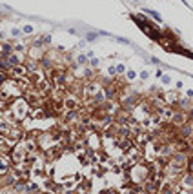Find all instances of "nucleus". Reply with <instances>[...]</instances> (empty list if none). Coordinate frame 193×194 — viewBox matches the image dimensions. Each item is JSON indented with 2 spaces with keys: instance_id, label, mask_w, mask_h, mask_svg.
I'll return each instance as SVG.
<instances>
[{
  "instance_id": "obj_8",
  "label": "nucleus",
  "mask_w": 193,
  "mask_h": 194,
  "mask_svg": "<svg viewBox=\"0 0 193 194\" xmlns=\"http://www.w3.org/2000/svg\"><path fill=\"white\" fill-rule=\"evenodd\" d=\"M179 181H180V185H182L184 190H191L193 189V172H189L186 169V172H182V176H180Z\"/></svg>"
},
{
  "instance_id": "obj_18",
  "label": "nucleus",
  "mask_w": 193,
  "mask_h": 194,
  "mask_svg": "<svg viewBox=\"0 0 193 194\" xmlns=\"http://www.w3.org/2000/svg\"><path fill=\"white\" fill-rule=\"evenodd\" d=\"M127 78L133 80V78H135V73H133V71H127Z\"/></svg>"
},
{
  "instance_id": "obj_9",
  "label": "nucleus",
  "mask_w": 193,
  "mask_h": 194,
  "mask_svg": "<svg viewBox=\"0 0 193 194\" xmlns=\"http://www.w3.org/2000/svg\"><path fill=\"white\" fill-rule=\"evenodd\" d=\"M177 131H179V138L191 140V138H193V123H191V122H188V123H184V125L177 127Z\"/></svg>"
},
{
  "instance_id": "obj_19",
  "label": "nucleus",
  "mask_w": 193,
  "mask_h": 194,
  "mask_svg": "<svg viewBox=\"0 0 193 194\" xmlns=\"http://www.w3.org/2000/svg\"><path fill=\"white\" fill-rule=\"evenodd\" d=\"M117 73H124V66H120V63H119V66H117Z\"/></svg>"
},
{
  "instance_id": "obj_5",
  "label": "nucleus",
  "mask_w": 193,
  "mask_h": 194,
  "mask_svg": "<svg viewBox=\"0 0 193 194\" xmlns=\"http://www.w3.org/2000/svg\"><path fill=\"white\" fill-rule=\"evenodd\" d=\"M189 156L191 154H188V153H175V156L171 158V163H173L177 169H180V170H186L188 169Z\"/></svg>"
},
{
  "instance_id": "obj_1",
  "label": "nucleus",
  "mask_w": 193,
  "mask_h": 194,
  "mask_svg": "<svg viewBox=\"0 0 193 194\" xmlns=\"http://www.w3.org/2000/svg\"><path fill=\"white\" fill-rule=\"evenodd\" d=\"M7 109L11 111V114L15 116V120L17 122H24L26 118H29V114H31V105H29V102L26 100V98H15L13 102H9V105H7Z\"/></svg>"
},
{
  "instance_id": "obj_15",
  "label": "nucleus",
  "mask_w": 193,
  "mask_h": 194,
  "mask_svg": "<svg viewBox=\"0 0 193 194\" xmlns=\"http://www.w3.org/2000/svg\"><path fill=\"white\" fill-rule=\"evenodd\" d=\"M7 74H9V73H6V71H0V85H2V83H4V82L9 78Z\"/></svg>"
},
{
  "instance_id": "obj_23",
  "label": "nucleus",
  "mask_w": 193,
  "mask_h": 194,
  "mask_svg": "<svg viewBox=\"0 0 193 194\" xmlns=\"http://www.w3.org/2000/svg\"><path fill=\"white\" fill-rule=\"evenodd\" d=\"M0 46H2V42H0Z\"/></svg>"
},
{
  "instance_id": "obj_4",
  "label": "nucleus",
  "mask_w": 193,
  "mask_h": 194,
  "mask_svg": "<svg viewBox=\"0 0 193 194\" xmlns=\"http://www.w3.org/2000/svg\"><path fill=\"white\" fill-rule=\"evenodd\" d=\"M64 109H71V111H78L82 107V102L78 98V94H71V93H66L64 96Z\"/></svg>"
},
{
  "instance_id": "obj_2",
  "label": "nucleus",
  "mask_w": 193,
  "mask_h": 194,
  "mask_svg": "<svg viewBox=\"0 0 193 194\" xmlns=\"http://www.w3.org/2000/svg\"><path fill=\"white\" fill-rule=\"evenodd\" d=\"M9 158H11L13 165H20L27 160V150L22 147V143H17L11 150H9Z\"/></svg>"
},
{
  "instance_id": "obj_14",
  "label": "nucleus",
  "mask_w": 193,
  "mask_h": 194,
  "mask_svg": "<svg viewBox=\"0 0 193 194\" xmlns=\"http://www.w3.org/2000/svg\"><path fill=\"white\" fill-rule=\"evenodd\" d=\"M177 109H180V111H189V109H191V100H189V98H179Z\"/></svg>"
},
{
  "instance_id": "obj_17",
  "label": "nucleus",
  "mask_w": 193,
  "mask_h": 194,
  "mask_svg": "<svg viewBox=\"0 0 193 194\" xmlns=\"http://www.w3.org/2000/svg\"><path fill=\"white\" fill-rule=\"evenodd\" d=\"M173 194H189V192H188V190H184V189H180V190H175Z\"/></svg>"
},
{
  "instance_id": "obj_12",
  "label": "nucleus",
  "mask_w": 193,
  "mask_h": 194,
  "mask_svg": "<svg viewBox=\"0 0 193 194\" xmlns=\"http://www.w3.org/2000/svg\"><path fill=\"white\" fill-rule=\"evenodd\" d=\"M24 66H26V69H27L29 74L35 73V71H38V69H42V67H40V62H38V60H33V58H27V60L24 62Z\"/></svg>"
},
{
  "instance_id": "obj_7",
  "label": "nucleus",
  "mask_w": 193,
  "mask_h": 194,
  "mask_svg": "<svg viewBox=\"0 0 193 194\" xmlns=\"http://www.w3.org/2000/svg\"><path fill=\"white\" fill-rule=\"evenodd\" d=\"M11 169H13V161H11V158H9V153H6V154L0 156V176L9 174Z\"/></svg>"
},
{
  "instance_id": "obj_13",
  "label": "nucleus",
  "mask_w": 193,
  "mask_h": 194,
  "mask_svg": "<svg viewBox=\"0 0 193 194\" xmlns=\"http://www.w3.org/2000/svg\"><path fill=\"white\" fill-rule=\"evenodd\" d=\"M177 189H175V183H171V181H166L162 187L158 189V194H173Z\"/></svg>"
},
{
  "instance_id": "obj_6",
  "label": "nucleus",
  "mask_w": 193,
  "mask_h": 194,
  "mask_svg": "<svg viewBox=\"0 0 193 194\" xmlns=\"http://www.w3.org/2000/svg\"><path fill=\"white\" fill-rule=\"evenodd\" d=\"M189 122V114L188 111H180V109H175V114L173 118H171V125L173 127H180V125H184Z\"/></svg>"
},
{
  "instance_id": "obj_3",
  "label": "nucleus",
  "mask_w": 193,
  "mask_h": 194,
  "mask_svg": "<svg viewBox=\"0 0 193 194\" xmlns=\"http://www.w3.org/2000/svg\"><path fill=\"white\" fill-rule=\"evenodd\" d=\"M140 100H142V98H138L137 94H122L120 100H119V103H120V107H122L124 111H130V113H131L135 107L140 103Z\"/></svg>"
},
{
  "instance_id": "obj_11",
  "label": "nucleus",
  "mask_w": 193,
  "mask_h": 194,
  "mask_svg": "<svg viewBox=\"0 0 193 194\" xmlns=\"http://www.w3.org/2000/svg\"><path fill=\"white\" fill-rule=\"evenodd\" d=\"M164 102H166V105H171V107H175V109H177L179 94H177L175 91H169V93H166V94H164Z\"/></svg>"
},
{
  "instance_id": "obj_21",
  "label": "nucleus",
  "mask_w": 193,
  "mask_h": 194,
  "mask_svg": "<svg viewBox=\"0 0 193 194\" xmlns=\"http://www.w3.org/2000/svg\"><path fill=\"white\" fill-rule=\"evenodd\" d=\"M188 114H189V120H191V118H193V107H191V109L188 111Z\"/></svg>"
},
{
  "instance_id": "obj_16",
  "label": "nucleus",
  "mask_w": 193,
  "mask_h": 194,
  "mask_svg": "<svg viewBox=\"0 0 193 194\" xmlns=\"http://www.w3.org/2000/svg\"><path fill=\"white\" fill-rule=\"evenodd\" d=\"M188 170H189V172H193V154L189 156V161H188Z\"/></svg>"
},
{
  "instance_id": "obj_20",
  "label": "nucleus",
  "mask_w": 193,
  "mask_h": 194,
  "mask_svg": "<svg viewBox=\"0 0 193 194\" xmlns=\"http://www.w3.org/2000/svg\"><path fill=\"white\" fill-rule=\"evenodd\" d=\"M86 62V56H78V63H84Z\"/></svg>"
},
{
  "instance_id": "obj_10",
  "label": "nucleus",
  "mask_w": 193,
  "mask_h": 194,
  "mask_svg": "<svg viewBox=\"0 0 193 194\" xmlns=\"http://www.w3.org/2000/svg\"><path fill=\"white\" fill-rule=\"evenodd\" d=\"M46 56V51H44V47H35V46H31L29 49H27V58H33V60H42Z\"/></svg>"
},
{
  "instance_id": "obj_22",
  "label": "nucleus",
  "mask_w": 193,
  "mask_h": 194,
  "mask_svg": "<svg viewBox=\"0 0 193 194\" xmlns=\"http://www.w3.org/2000/svg\"><path fill=\"white\" fill-rule=\"evenodd\" d=\"M2 154H6V153H4V150H2V149H0V156H2Z\"/></svg>"
}]
</instances>
